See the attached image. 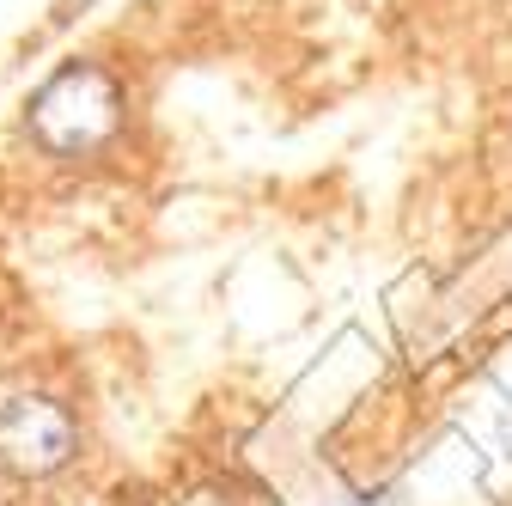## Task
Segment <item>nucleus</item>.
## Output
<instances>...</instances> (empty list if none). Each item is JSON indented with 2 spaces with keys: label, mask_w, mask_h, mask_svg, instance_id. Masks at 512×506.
Instances as JSON below:
<instances>
[{
  "label": "nucleus",
  "mask_w": 512,
  "mask_h": 506,
  "mask_svg": "<svg viewBox=\"0 0 512 506\" xmlns=\"http://www.w3.org/2000/svg\"><path fill=\"white\" fill-rule=\"evenodd\" d=\"M80 452V421L55 397H13L0 403V464L19 476H55Z\"/></svg>",
  "instance_id": "nucleus-2"
},
{
  "label": "nucleus",
  "mask_w": 512,
  "mask_h": 506,
  "mask_svg": "<svg viewBox=\"0 0 512 506\" xmlns=\"http://www.w3.org/2000/svg\"><path fill=\"white\" fill-rule=\"evenodd\" d=\"M128 122V92L104 61H68L55 68L31 104H25V129L49 159H86L98 147H110Z\"/></svg>",
  "instance_id": "nucleus-1"
}]
</instances>
